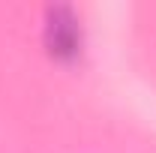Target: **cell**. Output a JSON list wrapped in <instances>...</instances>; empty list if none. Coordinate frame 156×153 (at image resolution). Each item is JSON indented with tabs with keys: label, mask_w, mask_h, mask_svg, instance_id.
<instances>
[{
	"label": "cell",
	"mask_w": 156,
	"mask_h": 153,
	"mask_svg": "<svg viewBox=\"0 0 156 153\" xmlns=\"http://www.w3.org/2000/svg\"><path fill=\"white\" fill-rule=\"evenodd\" d=\"M42 42L48 48V54L60 63H75L84 51V33H81V21L75 9L69 6H54L45 12V30Z\"/></svg>",
	"instance_id": "6da1fadb"
}]
</instances>
